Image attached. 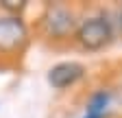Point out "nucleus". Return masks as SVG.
<instances>
[{"label":"nucleus","mask_w":122,"mask_h":118,"mask_svg":"<svg viewBox=\"0 0 122 118\" xmlns=\"http://www.w3.org/2000/svg\"><path fill=\"white\" fill-rule=\"evenodd\" d=\"M76 37H79L83 48L98 50V48L105 46V44H109V39H111V26H109V22H107L105 18H89V20H85L79 26Z\"/></svg>","instance_id":"obj_1"},{"label":"nucleus","mask_w":122,"mask_h":118,"mask_svg":"<svg viewBox=\"0 0 122 118\" xmlns=\"http://www.w3.org/2000/svg\"><path fill=\"white\" fill-rule=\"evenodd\" d=\"M26 39V26L18 16H7L0 18V50L11 53L20 48Z\"/></svg>","instance_id":"obj_2"},{"label":"nucleus","mask_w":122,"mask_h":118,"mask_svg":"<svg viewBox=\"0 0 122 118\" xmlns=\"http://www.w3.org/2000/svg\"><path fill=\"white\" fill-rule=\"evenodd\" d=\"M83 72L85 68L81 64H76V61H63V64H57L50 68L48 72V83L52 87H68L72 83H76L81 77H83Z\"/></svg>","instance_id":"obj_3"},{"label":"nucleus","mask_w":122,"mask_h":118,"mask_svg":"<svg viewBox=\"0 0 122 118\" xmlns=\"http://www.w3.org/2000/svg\"><path fill=\"white\" fill-rule=\"evenodd\" d=\"M72 26H74V18L63 7H52L48 11V16H46V28H48V33L55 35V37L68 35L72 31Z\"/></svg>","instance_id":"obj_4"},{"label":"nucleus","mask_w":122,"mask_h":118,"mask_svg":"<svg viewBox=\"0 0 122 118\" xmlns=\"http://www.w3.org/2000/svg\"><path fill=\"white\" fill-rule=\"evenodd\" d=\"M107 103H109V94H107V92L94 94L92 101H89V105H87V116H102Z\"/></svg>","instance_id":"obj_5"},{"label":"nucleus","mask_w":122,"mask_h":118,"mask_svg":"<svg viewBox=\"0 0 122 118\" xmlns=\"http://www.w3.org/2000/svg\"><path fill=\"white\" fill-rule=\"evenodd\" d=\"M0 7L11 11V13H20L26 7V0H0Z\"/></svg>","instance_id":"obj_6"},{"label":"nucleus","mask_w":122,"mask_h":118,"mask_svg":"<svg viewBox=\"0 0 122 118\" xmlns=\"http://www.w3.org/2000/svg\"><path fill=\"white\" fill-rule=\"evenodd\" d=\"M120 22H122V16H120Z\"/></svg>","instance_id":"obj_7"}]
</instances>
